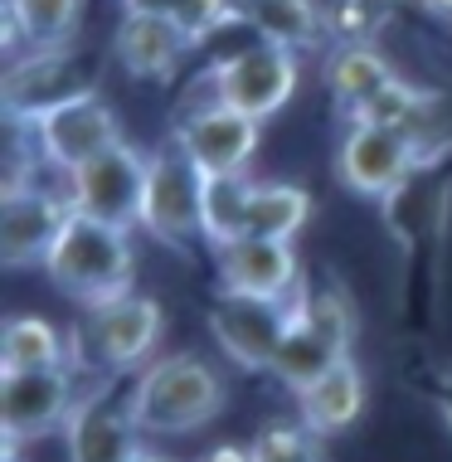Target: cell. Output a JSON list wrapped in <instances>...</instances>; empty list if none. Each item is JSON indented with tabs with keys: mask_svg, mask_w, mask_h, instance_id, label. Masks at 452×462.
<instances>
[{
	"mask_svg": "<svg viewBox=\"0 0 452 462\" xmlns=\"http://www.w3.org/2000/svg\"><path fill=\"white\" fill-rule=\"evenodd\" d=\"M127 390H132L136 429L146 439H185V433L209 429L229 409L224 374L195 351L156 356L146 370L132 374Z\"/></svg>",
	"mask_w": 452,
	"mask_h": 462,
	"instance_id": "cell-1",
	"label": "cell"
},
{
	"mask_svg": "<svg viewBox=\"0 0 452 462\" xmlns=\"http://www.w3.org/2000/svg\"><path fill=\"white\" fill-rule=\"evenodd\" d=\"M44 273L73 307H103L117 297L136 292V254H132V229L117 224L88 219V215H69L64 234L54 239L44 258Z\"/></svg>",
	"mask_w": 452,
	"mask_h": 462,
	"instance_id": "cell-2",
	"label": "cell"
},
{
	"mask_svg": "<svg viewBox=\"0 0 452 462\" xmlns=\"http://www.w3.org/2000/svg\"><path fill=\"white\" fill-rule=\"evenodd\" d=\"M350 351H355V302H350V292L341 282L301 287L292 327H287L268 374L282 384V390L301 394L331 365L350 360Z\"/></svg>",
	"mask_w": 452,
	"mask_h": 462,
	"instance_id": "cell-3",
	"label": "cell"
},
{
	"mask_svg": "<svg viewBox=\"0 0 452 462\" xmlns=\"http://www.w3.org/2000/svg\"><path fill=\"white\" fill-rule=\"evenodd\" d=\"M161 302L146 292H127L117 302L103 307H88L83 311V327L69 336L73 341V370L83 380H117V374H136L156 360V341H161Z\"/></svg>",
	"mask_w": 452,
	"mask_h": 462,
	"instance_id": "cell-4",
	"label": "cell"
},
{
	"mask_svg": "<svg viewBox=\"0 0 452 462\" xmlns=\"http://www.w3.org/2000/svg\"><path fill=\"white\" fill-rule=\"evenodd\" d=\"M199 199H205V171L171 142H161L146 156V195H142V229L156 244L190 254L205 244V224H199Z\"/></svg>",
	"mask_w": 452,
	"mask_h": 462,
	"instance_id": "cell-5",
	"label": "cell"
},
{
	"mask_svg": "<svg viewBox=\"0 0 452 462\" xmlns=\"http://www.w3.org/2000/svg\"><path fill=\"white\" fill-rule=\"evenodd\" d=\"M297 73H301V54L254 34V44L224 54L215 69H205V79H209L215 103H229L238 112H248V117L268 122L292 103Z\"/></svg>",
	"mask_w": 452,
	"mask_h": 462,
	"instance_id": "cell-6",
	"label": "cell"
},
{
	"mask_svg": "<svg viewBox=\"0 0 452 462\" xmlns=\"http://www.w3.org/2000/svg\"><path fill=\"white\" fill-rule=\"evenodd\" d=\"M15 127H24L30 146L44 161V171H54L59 180L73 176L78 166H88L93 156L112 152L117 142H127V136H122V122H117V107H112L103 93H83L64 107H49L44 117H34V122H15Z\"/></svg>",
	"mask_w": 452,
	"mask_h": 462,
	"instance_id": "cell-7",
	"label": "cell"
},
{
	"mask_svg": "<svg viewBox=\"0 0 452 462\" xmlns=\"http://www.w3.org/2000/svg\"><path fill=\"white\" fill-rule=\"evenodd\" d=\"M5 117L10 122H34L49 107H64L83 93H97V64L83 44H59V49H30L10 59L5 69Z\"/></svg>",
	"mask_w": 452,
	"mask_h": 462,
	"instance_id": "cell-8",
	"label": "cell"
},
{
	"mask_svg": "<svg viewBox=\"0 0 452 462\" xmlns=\"http://www.w3.org/2000/svg\"><path fill=\"white\" fill-rule=\"evenodd\" d=\"M83 374L64 370H0V429H5V453H20V443L64 433L83 399Z\"/></svg>",
	"mask_w": 452,
	"mask_h": 462,
	"instance_id": "cell-9",
	"label": "cell"
},
{
	"mask_svg": "<svg viewBox=\"0 0 452 462\" xmlns=\"http://www.w3.org/2000/svg\"><path fill=\"white\" fill-rule=\"evenodd\" d=\"M429 171L419 166L404 127H374V122H346V136L336 146V180L350 195L389 199Z\"/></svg>",
	"mask_w": 452,
	"mask_h": 462,
	"instance_id": "cell-10",
	"label": "cell"
},
{
	"mask_svg": "<svg viewBox=\"0 0 452 462\" xmlns=\"http://www.w3.org/2000/svg\"><path fill=\"white\" fill-rule=\"evenodd\" d=\"M146 156L132 142H117L112 152L93 156L73 176H64V195L73 215L117 224V229H142V195H146Z\"/></svg>",
	"mask_w": 452,
	"mask_h": 462,
	"instance_id": "cell-11",
	"label": "cell"
},
{
	"mask_svg": "<svg viewBox=\"0 0 452 462\" xmlns=\"http://www.w3.org/2000/svg\"><path fill=\"white\" fill-rule=\"evenodd\" d=\"M64 448L69 462H132L146 448V433L132 414V390L117 394L107 374L88 380L78 409L64 423Z\"/></svg>",
	"mask_w": 452,
	"mask_h": 462,
	"instance_id": "cell-12",
	"label": "cell"
},
{
	"mask_svg": "<svg viewBox=\"0 0 452 462\" xmlns=\"http://www.w3.org/2000/svg\"><path fill=\"white\" fill-rule=\"evenodd\" d=\"M297 302H263V297H229L209 307V341L215 351L244 374H268L287 327H292Z\"/></svg>",
	"mask_w": 452,
	"mask_h": 462,
	"instance_id": "cell-13",
	"label": "cell"
},
{
	"mask_svg": "<svg viewBox=\"0 0 452 462\" xmlns=\"http://www.w3.org/2000/svg\"><path fill=\"white\" fill-rule=\"evenodd\" d=\"M171 136L205 176H244L258 156L263 122L229 103H205V107H185L175 117Z\"/></svg>",
	"mask_w": 452,
	"mask_h": 462,
	"instance_id": "cell-14",
	"label": "cell"
},
{
	"mask_svg": "<svg viewBox=\"0 0 452 462\" xmlns=\"http://www.w3.org/2000/svg\"><path fill=\"white\" fill-rule=\"evenodd\" d=\"M73 215L64 180L59 185H40L34 180L30 190L0 195V258L5 268H44L49 248L64 234V224Z\"/></svg>",
	"mask_w": 452,
	"mask_h": 462,
	"instance_id": "cell-15",
	"label": "cell"
},
{
	"mask_svg": "<svg viewBox=\"0 0 452 462\" xmlns=\"http://www.w3.org/2000/svg\"><path fill=\"white\" fill-rule=\"evenodd\" d=\"M219 292L229 297H263V302H297L301 297V263L297 248L278 239H234L215 248Z\"/></svg>",
	"mask_w": 452,
	"mask_h": 462,
	"instance_id": "cell-16",
	"label": "cell"
},
{
	"mask_svg": "<svg viewBox=\"0 0 452 462\" xmlns=\"http://www.w3.org/2000/svg\"><path fill=\"white\" fill-rule=\"evenodd\" d=\"M195 40L175 24L171 10H122L112 30V59L136 83H166L190 59Z\"/></svg>",
	"mask_w": 452,
	"mask_h": 462,
	"instance_id": "cell-17",
	"label": "cell"
},
{
	"mask_svg": "<svg viewBox=\"0 0 452 462\" xmlns=\"http://www.w3.org/2000/svg\"><path fill=\"white\" fill-rule=\"evenodd\" d=\"M234 5L244 30L292 49V54H317V49H331L341 40L331 10L321 0H234Z\"/></svg>",
	"mask_w": 452,
	"mask_h": 462,
	"instance_id": "cell-18",
	"label": "cell"
},
{
	"mask_svg": "<svg viewBox=\"0 0 452 462\" xmlns=\"http://www.w3.org/2000/svg\"><path fill=\"white\" fill-rule=\"evenodd\" d=\"M292 399H297V419L317 439H331V433H346L365 414V374H360L355 360H341V365H331L321 380H311Z\"/></svg>",
	"mask_w": 452,
	"mask_h": 462,
	"instance_id": "cell-19",
	"label": "cell"
},
{
	"mask_svg": "<svg viewBox=\"0 0 452 462\" xmlns=\"http://www.w3.org/2000/svg\"><path fill=\"white\" fill-rule=\"evenodd\" d=\"M326 93L336 97V107H341V117H350L360 103H370L374 93L384 88V83H394L399 73L389 69L384 49L374 40H336L326 49Z\"/></svg>",
	"mask_w": 452,
	"mask_h": 462,
	"instance_id": "cell-20",
	"label": "cell"
},
{
	"mask_svg": "<svg viewBox=\"0 0 452 462\" xmlns=\"http://www.w3.org/2000/svg\"><path fill=\"white\" fill-rule=\"evenodd\" d=\"M73 365V341L49 317L20 311L0 336V370H64Z\"/></svg>",
	"mask_w": 452,
	"mask_h": 462,
	"instance_id": "cell-21",
	"label": "cell"
},
{
	"mask_svg": "<svg viewBox=\"0 0 452 462\" xmlns=\"http://www.w3.org/2000/svg\"><path fill=\"white\" fill-rule=\"evenodd\" d=\"M311 224V195L292 180H258L254 205H248V234L244 239H278L297 244V234Z\"/></svg>",
	"mask_w": 452,
	"mask_h": 462,
	"instance_id": "cell-22",
	"label": "cell"
},
{
	"mask_svg": "<svg viewBox=\"0 0 452 462\" xmlns=\"http://www.w3.org/2000/svg\"><path fill=\"white\" fill-rule=\"evenodd\" d=\"M254 176H205V199H199V224H205V248L234 244L248 234V205H254Z\"/></svg>",
	"mask_w": 452,
	"mask_h": 462,
	"instance_id": "cell-23",
	"label": "cell"
},
{
	"mask_svg": "<svg viewBox=\"0 0 452 462\" xmlns=\"http://www.w3.org/2000/svg\"><path fill=\"white\" fill-rule=\"evenodd\" d=\"M83 5L88 0H5V15L20 24L30 49H59L78 44Z\"/></svg>",
	"mask_w": 452,
	"mask_h": 462,
	"instance_id": "cell-24",
	"label": "cell"
},
{
	"mask_svg": "<svg viewBox=\"0 0 452 462\" xmlns=\"http://www.w3.org/2000/svg\"><path fill=\"white\" fill-rule=\"evenodd\" d=\"M423 103H429V88H419V83H409V79H394V83H384V88L370 97V103H360L346 122H374V127H409V122L419 117V107H423Z\"/></svg>",
	"mask_w": 452,
	"mask_h": 462,
	"instance_id": "cell-25",
	"label": "cell"
},
{
	"mask_svg": "<svg viewBox=\"0 0 452 462\" xmlns=\"http://www.w3.org/2000/svg\"><path fill=\"white\" fill-rule=\"evenodd\" d=\"M254 462H321V448H317V433L307 429L301 419L292 423H268L254 443H248Z\"/></svg>",
	"mask_w": 452,
	"mask_h": 462,
	"instance_id": "cell-26",
	"label": "cell"
},
{
	"mask_svg": "<svg viewBox=\"0 0 452 462\" xmlns=\"http://www.w3.org/2000/svg\"><path fill=\"white\" fill-rule=\"evenodd\" d=\"M171 15L195 44H205L209 34H219L229 20L238 24V5L234 0H171Z\"/></svg>",
	"mask_w": 452,
	"mask_h": 462,
	"instance_id": "cell-27",
	"label": "cell"
},
{
	"mask_svg": "<svg viewBox=\"0 0 452 462\" xmlns=\"http://www.w3.org/2000/svg\"><path fill=\"white\" fill-rule=\"evenodd\" d=\"M399 5L404 0H341V20L350 24V34H341V40H370L374 24L394 20Z\"/></svg>",
	"mask_w": 452,
	"mask_h": 462,
	"instance_id": "cell-28",
	"label": "cell"
},
{
	"mask_svg": "<svg viewBox=\"0 0 452 462\" xmlns=\"http://www.w3.org/2000/svg\"><path fill=\"white\" fill-rule=\"evenodd\" d=\"M429 399H433L438 419H443L447 433H452V356L433 365V374H429Z\"/></svg>",
	"mask_w": 452,
	"mask_h": 462,
	"instance_id": "cell-29",
	"label": "cell"
},
{
	"mask_svg": "<svg viewBox=\"0 0 452 462\" xmlns=\"http://www.w3.org/2000/svg\"><path fill=\"white\" fill-rule=\"evenodd\" d=\"M199 462H254V453H248V448H238V443H224V448H209Z\"/></svg>",
	"mask_w": 452,
	"mask_h": 462,
	"instance_id": "cell-30",
	"label": "cell"
},
{
	"mask_svg": "<svg viewBox=\"0 0 452 462\" xmlns=\"http://www.w3.org/2000/svg\"><path fill=\"white\" fill-rule=\"evenodd\" d=\"M419 5L429 10L433 20H447V24H452V0H419Z\"/></svg>",
	"mask_w": 452,
	"mask_h": 462,
	"instance_id": "cell-31",
	"label": "cell"
},
{
	"mask_svg": "<svg viewBox=\"0 0 452 462\" xmlns=\"http://www.w3.org/2000/svg\"><path fill=\"white\" fill-rule=\"evenodd\" d=\"M122 10H171V0H122Z\"/></svg>",
	"mask_w": 452,
	"mask_h": 462,
	"instance_id": "cell-32",
	"label": "cell"
},
{
	"mask_svg": "<svg viewBox=\"0 0 452 462\" xmlns=\"http://www.w3.org/2000/svg\"><path fill=\"white\" fill-rule=\"evenodd\" d=\"M132 462H175V457H171V453H156V448H142Z\"/></svg>",
	"mask_w": 452,
	"mask_h": 462,
	"instance_id": "cell-33",
	"label": "cell"
},
{
	"mask_svg": "<svg viewBox=\"0 0 452 462\" xmlns=\"http://www.w3.org/2000/svg\"><path fill=\"white\" fill-rule=\"evenodd\" d=\"M5 462H24V457H20V453H5Z\"/></svg>",
	"mask_w": 452,
	"mask_h": 462,
	"instance_id": "cell-34",
	"label": "cell"
}]
</instances>
